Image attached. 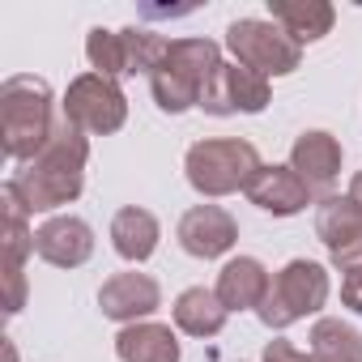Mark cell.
Returning <instances> with one entry per match:
<instances>
[{
	"label": "cell",
	"mask_w": 362,
	"mask_h": 362,
	"mask_svg": "<svg viewBox=\"0 0 362 362\" xmlns=\"http://www.w3.org/2000/svg\"><path fill=\"white\" fill-rule=\"evenodd\" d=\"M86 162H90V136L60 115L52 141L13 175L30 214H56L60 205H73L86 188Z\"/></svg>",
	"instance_id": "obj_1"
},
{
	"label": "cell",
	"mask_w": 362,
	"mask_h": 362,
	"mask_svg": "<svg viewBox=\"0 0 362 362\" xmlns=\"http://www.w3.org/2000/svg\"><path fill=\"white\" fill-rule=\"evenodd\" d=\"M56 124V94L43 77H5V86H0V145L13 162H30L52 141Z\"/></svg>",
	"instance_id": "obj_2"
},
{
	"label": "cell",
	"mask_w": 362,
	"mask_h": 362,
	"mask_svg": "<svg viewBox=\"0 0 362 362\" xmlns=\"http://www.w3.org/2000/svg\"><path fill=\"white\" fill-rule=\"evenodd\" d=\"M218 69H222V47L214 39H170L162 64L149 73L153 103L166 115H184L201 107V94Z\"/></svg>",
	"instance_id": "obj_3"
},
{
	"label": "cell",
	"mask_w": 362,
	"mask_h": 362,
	"mask_svg": "<svg viewBox=\"0 0 362 362\" xmlns=\"http://www.w3.org/2000/svg\"><path fill=\"white\" fill-rule=\"evenodd\" d=\"M260 166H264L260 149L243 136H205V141L188 145V153H184V175H188L192 192H201L209 201L247 192Z\"/></svg>",
	"instance_id": "obj_4"
},
{
	"label": "cell",
	"mask_w": 362,
	"mask_h": 362,
	"mask_svg": "<svg viewBox=\"0 0 362 362\" xmlns=\"http://www.w3.org/2000/svg\"><path fill=\"white\" fill-rule=\"evenodd\" d=\"M328 294H332V281H328V269L320 260H290L281 273H273L269 294H264L256 315L269 332H286L290 324L320 315Z\"/></svg>",
	"instance_id": "obj_5"
},
{
	"label": "cell",
	"mask_w": 362,
	"mask_h": 362,
	"mask_svg": "<svg viewBox=\"0 0 362 362\" xmlns=\"http://www.w3.org/2000/svg\"><path fill=\"white\" fill-rule=\"evenodd\" d=\"M226 47L235 64L260 77H290L303 64V43H294L273 18H239L226 26Z\"/></svg>",
	"instance_id": "obj_6"
},
{
	"label": "cell",
	"mask_w": 362,
	"mask_h": 362,
	"mask_svg": "<svg viewBox=\"0 0 362 362\" xmlns=\"http://www.w3.org/2000/svg\"><path fill=\"white\" fill-rule=\"evenodd\" d=\"M64 119L73 128H81L86 136H111L128 124V98L119 90V81L103 77V73H81L69 81L64 103H60Z\"/></svg>",
	"instance_id": "obj_7"
},
{
	"label": "cell",
	"mask_w": 362,
	"mask_h": 362,
	"mask_svg": "<svg viewBox=\"0 0 362 362\" xmlns=\"http://www.w3.org/2000/svg\"><path fill=\"white\" fill-rule=\"evenodd\" d=\"M0 201H5V290H9L5 311L18 315L26 307V256L35 252V230H30V205L22 201L13 179H5Z\"/></svg>",
	"instance_id": "obj_8"
},
{
	"label": "cell",
	"mask_w": 362,
	"mask_h": 362,
	"mask_svg": "<svg viewBox=\"0 0 362 362\" xmlns=\"http://www.w3.org/2000/svg\"><path fill=\"white\" fill-rule=\"evenodd\" d=\"M269 103H273L269 77H260L243 64H226V60L201 94V107L209 115H260Z\"/></svg>",
	"instance_id": "obj_9"
},
{
	"label": "cell",
	"mask_w": 362,
	"mask_h": 362,
	"mask_svg": "<svg viewBox=\"0 0 362 362\" xmlns=\"http://www.w3.org/2000/svg\"><path fill=\"white\" fill-rule=\"evenodd\" d=\"M315 239L328 247V260L337 269L362 264V205L349 192L324 197L315 205Z\"/></svg>",
	"instance_id": "obj_10"
},
{
	"label": "cell",
	"mask_w": 362,
	"mask_h": 362,
	"mask_svg": "<svg viewBox=\"0 0 362 362\" xmlns=\"http://www.w3.org/2000/svg\"><path fill=\"white\" fill-rule=\"evenodd\" d=\"M179 247L197 260H222L239 243V222L222 205H192L179 218Z\"/></svg>",
	"instance_id": "obj_11"
},
{
	"label": "cell",
	"mask_w": 362,
	"mask_h": 362,
	"mask_svg": "<svg viewBox=\"0 0 362 362\" xmlns=\"http://www.w3.org/2000/svg\"><path fill=\"white\" fill-rule=\"evenodd\" d=\"M158 307H162V286L149 273H136V269L107 277L103 290H98V311L115 324H141Z\"/></svg>",
	"instance_id": "obj_12"
},
{
	"label": "cell",
	"mask_w": 362,
	"mask_h": 362,
	"mask_svg": "<svg viewBox=\"0 0 362 362\" xmlns=\"http://www.w3.org/2000/svg\"><path fill=\"white\" fill-rule=\"evenodd\" d=\"M311 188H307V179L286 162H264L260 170H256V179L247 184V201L256 205V209H264V214H273V218H294V214H303L307 205H311Z\"/></svg>",
	"instance_id": "obj_13"
},
{
	"label": "cell",
	"mask_w": 362,
	"mask_h": 362,
	"mask_svg": "<svg viewBox=\"0 0 362 362\" xmlns=\"http://www.w3.org/2000/svg\"><path fill=\"white\" fill-rule=\"evenodd\" d=\"M35 252L56 269H81L94 256V226L77 214H56L35 230Z\"/></svg>",
	"instance_id": "obj_14"
},
{
	"label": "cell",
	"mask_w": 362,
	"mask_h": 362,
	"mask_svg": "<svg viewBox=\"0 0 362 362\" xmlns=\"http://www.w3.org/2000/svg\"><path fill=\"white\" fill-rule=\"evenodd\" d=\"M115 358L119 362H184V345H179V332L170 324L141 320L115 332Z\"/></svg>",
	"instance_id": "obj_15"
},
{
	"label": "cell",
	"mask_w": 362,
	"mask_h": 362,
	"mask_svg": "<svg viewBox=\"0 0 362 362\" xmlns=\"http://www.w3.org/2000/svg\"><path fill=\"white\" fill-rule=\"evenodd\" d=\"M290 166L307 179L311 192H324L341 175V141L332 132H324V128H311L290 145Z\"/></svg>",
	"instance_id": "obj_16"
},
{
	"label": "cell",
	"mask_w": 362,
	"mask_h": 362,
	"mask_svg": "<svg viewBox=\"0 0 362 362\" xmlns=\"http://www.w3.org/2000/svg\"><path fill=\"white\" fill-rule=\"evenodd\" d=\"M269 269L256 256H230L218 273V298L226 311H260L264 294H269Z\"/></svg>",
	"instance_id": "obj_17"
},
{
	"label": "cell",
	"mask_w": 362,
	"mask_h": 362,
	"mask_svg": "<svg viewBox=\"0 0 362 362\" xmlns=\"http://www.w3.org/2000/svg\"><path fill=\"white\" fill-rule=\"evenodd\" d=\"M158 239H162V226L149 209L141 205H124L115 218H111V247L119 260L128 264H145L153 252H158Z\"/></svg>",
	"instance_id": "obj_18"
},
{
	"label": "cell",
	"mask_w": 362,
	"mask_h": 362,
	"mask_svg": "<svg viewBox=\"0 0 362 362\" xmlns=\"http://www.w3.org/2000/svg\"><path fill=\"white\" fill-rule=\"evenodd\" d=\"M269 13L294 43H320L337 22L328 0H269Z\"/></svg>",
	"instance_id": "obj_19"
},
{
	"label": "cell",
	"mask_w": 362,
	"mask_h": 362,
	"mask_svg": "<svg viewBox=\"0 0 362 362\" xmlns=\"http://www.w3.org/2000/svg\"><path fill=\"white\" fill-rule=\"evenodd\" d=\"M170 315H175V328H179V332H188V337H218V332L226 328V315H230V311L222 307L218 290L188 286L184 294L175 298Z\"/></svg>",
	"instance_id": "obj_20"
},
{
	"label": "cell",
	"mask_w": 362,
	"mask_h": 362,
	"mask_svg": "<svg viewBox=\"0 0 362 362\" xmlns=\"http://www.w3.org/2000/svg\"><path fill=\"white\" fill-rule=\"evenodd\" d=\"M311 362H362V332L337 315L315 320L311 328Z\"/></svg>",
	"instance_id": "obj_21"
},
{
	"label": "cell",
	"mask_w": 362,
	"mask_h": 362,
	"mask_svg": "<svg viewBox=\"0 0 362 362\" xmlns=\"http://www.w3.org/2000/svg\"><path fill=\"white\" fill-rule=\"evenodd\" d=\"M86 60L94 73L103 77H128V47H124V35L119 30H107V26H94L86 35Z\"/></svg>",
	"instance_id": "obj_22"
},
{
	"label": "cell",
	"mask_w": 362,
	"mask_h": 362,
	"mask_svg": "<svg viewBox=\"0 0 362 362\" xmlns=\"http://www.w3.org/2000/svg\"><path fill=\"white\" fill-rule=\"evenodd\" d=\"M119 35H124V47H128V77H136V73L149 77L162 64L166 47H170V39H162V35H153L145 26H124Z\"/></svg>",
	"instance_id": "obj_23"
},
{
	"label": "cell",
	"mask_w": 362,
	"mask_h": 362,
	"mask_svg": "<svg viewBox=\"0 0 362 362\" xmlns=\"http://www.w3.org/2000/svg\"><path fill=\"white\" fill-rule=\"evenodd\" d=\"M260 362H311V349H298L294 341H286V337H273V341L264 345Z\"/></svg>",
	"instance_id": "obj_24"
},
{
	"label": "cell",
	"mask_w": 362,
	"mask_h": 362,
	"mask_svg": "<svg viewBox=\"0 0 362 362\" xmlns=\"http://www.w3.org/2000/svg\"><path fill=\"white\" fill-rule=\"evenodd\" d=\"M341 303H345L354 315H362V264L341 269Z\"/></svg>",
	"instance_id": "obj_25"
},
{
	"label": "cell",
	"mask_w": 362,
	"mask_h": 362,
	"mask_svg": "<svg viewBox=\"0 0 362 362\" xmlns=\"http://www.w3.org/2000/svg\"><path fill=\"white\" fill-rule=\"evenodd\" d=\"M349 197H354V201H358V205H362V170H358V175H354V179H349Z\"/></svg>",
	"instance_id": "obj_26"
}]
</instances>
